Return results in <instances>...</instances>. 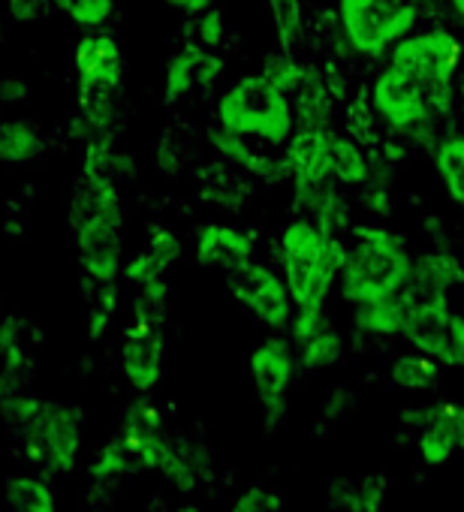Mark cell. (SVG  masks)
I'll return each mask as SVG.
<instances>
[{
	"mask_svg": "<svg viewBox=\"0 0 464 512\" xmlns=\"http://www.w3.org/2000/svg\"><path fill=\"white\" fill-rule=\"evenodd\" d=\"M67 217L85 278L118 281L124 269V208L115 184L82 175L73 187Z\"/></svg>",
	"mask_w": 464,
	"mask_h": 512,
	"instance_id": "obj_1",
	"label": "cell"
},
{
	"mask_svg": "<svg viewBox=\"0 0 464 512\" xmlns=\"http://www.w3.org/2000/svg\"><path fill=\"white\" fill-rule=\"evenodd\" d=\"M350 232L356 244L347 247L335 284L341 299L353 308L401 293L413 275V253L407 250L404 235L377 223L350 226Z\"/></svg>",
	"mask_w": 464,
	"mask_h": 512,
	"instance_id": "obj_2",
	"label": "cell"
},
{
	"mask_svg": "<svg viewBox=\"0 0 464 512\" xmlns=\"http://www.w3.org/2000/svg\"><path fill=\"white\" fill-rule=\"evenodd\" d=\"M217 124L242 139H257L272 148L287 145L296 133L290 97L263 73H248L220 94Z\"/></svg>",
	"mask_w": 464,
	"mask_h": 512,
	"instance_id": "obj_3",
	"label": "cell"
},
{
	"mask_svg": "<svg viewBox=\"0 0 464 512\" xmlns=\"http://www.w3.org/2000/svg\"><path fill=\"white\" fill-rule=\"evenodd\" d=\"M461 40L449 28H428L401 37L389 49V67L401 70L413 82L428 91L434 115H446L452 109V82L461 64Z\"/></svg>",
	"mask_w": 464,
	"mask_h": 512,
	"instance_id": "obj_4",
	"label": "cell"
},
{
	"mask_svg": "<svg viewBox=\"0 0 464 512\" xmlns=\"http://www.w3.org/2000/svg\"><path fill=\"white\" fill-rule=\"evenodd\" d=\"M422 10L413 0H338L344 43L362 58H383L401 37L413 34Z\"/></svg>",
	"mask_w": 464,
	"mask_h": 512,
	"instance_id": "obj_5",
	"label": "cell"
},
{
	"mask_svg": "<svg viewBox=\"0 0 464 512\" xmlns=\"http://www.w3.org/2000/svg\"><path fill=\"white\" fill-rule=\"evenodd\" d=\"M19 434L28 461L46 467L49 473H70L82 449V413L67 404L43 401L34 422Z\"/></svg>",
	"mask_w": 464,
	"mask_h": 512,
	"instance_id": "obj_6",
	"label": "cell"
},
{
	"mask_svg": "<svg viewBox=\"0 0 464 512\" xmlns=\"http://www.w3.org/2000/svg\"><path fill=\"white\" fill-rule=\"evenodd\" d=\"M296 365V350L290 338L281 335L260 341L251 353V383L269 428H278L287 419V395L296 377Z\"/></svg>",
	"mask_w": 464,
	"mask_h": 512,
	"instance_id": "obj_7",
	"label": "cell"
},
{
	"mask_svg": "<svg viewBox=\"0 0 464 512\" xmlns=\"http://www.w3.org/2000/svg\"><path fill=\"white\" fill-rule=\"evenodd\" d=\"M371 109L389 130L410 133V136H419L437 118L431 109L428 91L395 67H386L377 73L371 85Z\"/></svg>",
	"mask_w": 464,
	"mask_h": 512,
	"instance_id": "obj_8",
	"label": "cell"
},
{
	"mask_svg": "<svg viewBox=\"0 0 464 512\" xmlns=\"http://www.w3.org/2000/svg\"><path fill=\"white\" fill-rule=\"evenodd\" d=\"M407 293H410V311H407L401 338L413 350L437 359L440 365L464 368V353L452 341V302H449V296H416L410 287H407Z\"/></svg>",
	"mask_w": 464,
	"mask_h": 512,
	"instance_id": "obj_9",
	"label": "cell"
},
{
	"mask_svg": "<svg viewBox=\"0 0 464 512\" xmlns=\"http://www.w3.org/2000/svg\"><path fill=\"white\" fill-rule=\"evenodd\" d=\"M226 287L239 305H245L257 323L269 329H287L293 320V299L287 293V284L281 275H275L269 266L248 260L239 269L226 272Z\"/></svg>",
	"mask_w": 464,
	"mask_h": 512,
	"instance_id": "obj_10",
	"label": "cell"
},
{
	"mask_svg": "<svg viewBox=\"0 0 464 512\" xmlns=\"http://www.w3.org/2000/svg\"><path fill=\"white\" fill-rule=\"evenodd\" d=\"M223 76V58H217L211 49H202L199 43H187L166 61V79H163V103H178L190 97L193 91H208Z\"/></svg>",
	"mask_w": 464,
	"mask_h": 512,
	"instance_id": "obj_11",
	"label": "cell"
},
{
	"mask_svg": "<svg viewBox=\"0 0 464 512\" xmlns=\"http://www.w3.org/2000/svg\"><path fill=\"white\" fill-rule=\"evenodd\" d=\"M121 374L136 392H151L163 377V329L130 323L121 338Z\"/></svg>",
	"mask_w": 464,
	"mask_h": 512,
	"instance_id": "obj_12",
	"label": "cell"
},
{
	"mask_svg": "<svg viewBox=\"0 0 464 512\" xmlns=\"http://www.w3.org/2000/svg\"><path fill=\"white\" fill-rule=\"evenodd\" d=\"M73 67L79 76V91H115L124 82L121 46L106 34H88L73 52Z\"/></svg>",
	"mask_w": 464,
	"mask_h": 512,
	"instance_id": "obj_13",
	"label": "cell"
},
{
	"mask_svg": "<svg viewBox=\"0 0 464 512\" xmlns=\"http://www.w3.org/2000/svg\"><path fill=\"white\" fill-rule=\"evenodd\" d=\"M254 253H257L254 235L232 223H205L199 226L196 241H193V256L202 269L232 272L242 263L254 260Z\"/></svg>",
	"mask_w": 464,
	"mask_h": 512,
	"instance_id": "obj_14",
	"label": "cell"
},
{
	"mask_svg": "<svg viewBox=\"0 0 464 512\" xmlns=\"http://www.w3.org/2000/svg\"><path fill=\"white\" fill-rule=\"evenodd\" d=\"M287 148V166L293 181H326L332 178V151H329V130H296L290 136Z\"/></svg>",
	"mask_w": 464,
	"mask_h": 512,
	"instance_id": "obj_15",
	"label": "cell"
},
{
	"mask_svg": "<svg viewBox=\"0 0 464 512\" xmlns=\"http://www.w3.org/2000/svg\"><path fill=\"white\" fill-rule=\"evenodd\" d=\"M464 284V269L446 250H428L413 256L410 290L416 296H449L455 287Z\"/></svg>",
	"mask_w": 464,
	"mask_h": 512,
	"instance_id": "obj_16",
	"label": "cell"
},
{
	"mask_svg": "<svg viewBox=\"0 0 464 512\" xmlns=\"http://www.w3.org/2000/svg\"><path fill=\"white\" fill-rule=\"evenodd\" d=\"M281 266H284L281 272H284V284H287V293L293 299V308L326 305L332 287L338 284V272L293 260V256H281Z\"/></svg>",
	"mask_w": 464,
	"mask_h": 512,
	"instance_id": "obj_17",
	"label": "cell"
},
{
	"mask_svg": "<svg viewBox=\"0 0 464 512\" xmlns=\"http://www.w3.org/2000/svg\"><path fill=\"white\" fill-rule=\"evenodd\" d=\"M407 311H410V293L404 287L401 293H395L389 299L353 305L350 308V320H353V329H359L362 335L392 338V335H401L404 320H407Z\"/></svg>",
	"mask_w": 464,
	"mask_h": 512,
	"instance_id": "obj_18",
	"label": "cell"
},
{
	"mask_svg": "<svg viewBox=\"0 0 464 512\" xmlns=\"http://www.w3.org/2000/svg\"><path fill=\"white\" fill-rule=\"evenodd\" d=\"M290 106H293V121L299 130H317L326 133L332 130V115H335V97L326 88L323 76L311 79L308 85H302L299 91L290 94Z\"/></svg>",
	"mask_w": 464,
	"mask_h": 512,
	"instance_id": "obj_19",
	"label": "cell"
},
{
	"mask_svg": "<svg viewBox=\"0 0 464 512\" xmlns=\"http://www.w3.org/2000/svg\"><path fill=\"white\" fill-rule=\"evenodd\" d=\"M208 139L217 145V151L220 154H226L232 163L236 166H245L248 172H254V175H263V178H278V175H290V166H287V160H272L269 154H260L257 148H251L242 136H236V133H229V130H223V127H217V130H211L208 133Z\"/></svg>",
	"mask_w": 464,
	"mask_h": 512,
	"instance_id": "obj_20",
	"label": "cell"
},
{
	"mask_svg": "<svg viewBox=\"0 0 464 512\" xmlns=\"http://www.w3.org/2000/svg\"><path fill=\"white\" fill-rule=\"evenodd\" d=\"M434 172L449 196L464 214V133H446L434 145Z\"/></svg>",
	"mask_w": 464,
	"mask_h": 512,
	"instance_id": "obj_21",
	"label": "cell"
},
{
	"mask_svg": "<svg viewBox=\"0 0 464 512\" xmlns=\"http://www.w3.org/2000/svg\"><path fill=\"white\" fill-rule=\"evenodd\" d=\"M329 151H332V178L338 184L362 187L371 181V160L353 136L329 130Z\"/></svg>",
	"mask_w": 464,
	"mask_h": 512,
	"instance_id": "obj_22",
	"label": "cell"
},
{
	"mask_svg": "<svg viewBox=\"0 0 464 512\" xmlns=\"http://www.w3.org/2000/svg\"><path fill=\"white\" fill-rule=\"evenodd\" d=\"M43 151V136L34 121H13L0 127V160L7 166H25Z\"/></svg>",
	"mask_w": 464,
	"mask_h": 512,
	"instance_id": "obj_23",
	"label": "cell"
},
{
	"mask_svg": "<svg viewBox=\"0 0 464 512\" xmlns=\"http://www.w3.org/2000/svg\"><path fill=\"white\" fill-rule=\"evenodd\" d=\"M278 91H284L287 97L293 91H299L302 85H308L311 79H320L317 67H311L308 61L296 58L293 52L281 49V52H272L266 61H263V70H260Z\"/></svg>",
	"mask_w": 464,
	"mask_h": 512,
	"instance_id": "obj_24",
	"label": "cell"
},
{
	"mask_svg": "<svg viewBox=\"0 0 464 512\" xmlns=\"http://www.w3.org/2000/svg\"><path fill=\"white\" fill-rule=\"evenodd\" d=\"M136 166L127 154L115 151L109 142H88L85 160H82V175L103 181V184H118L121 178L133 175Z\"/></svg>",
	"mask_w": 464,
	"mask_h": 512,
	"instance_id": "obj_25",
	"label": "cell"
},
{
	"mask_svg": "<svg viewBox=\"0 0 464 512\" xmlns=\"http://www.w3.org/2000/svg\"><path fill=\"white\" fill-rule=\"evenodd\" d=\"M293 350H296L299 368L308 371V374H317V371H326V368L341 362V356H344V335L335 326H326L323 332H317L314 338H308L305 344H299Z\"/></svg>",
	"mask_w": 464,
	"mask_h": 512,
	"instance_id": "obj_26",
	"label": "cell"
},
{
	"mask_svg": "<svg viewBox=\"0 0 464 512\" xmlns=\"http://www.w3.org/2000/svg\"><path fill=\"white\" fill-rule=\"evenodd\" d=\"M389 377L398 389H407V392H419V389H431L440 377V362L425 356V353H404L392 362L389 368Z\"/></svg>",
	"mask_w": 464,
	"mask_h": 512,
	"instance_id": "obj_27",
	"label": "cell"
},
{
	"mask_svg": "<svg viewBox=\"0 0 464 512\" xmlns=\"http://www.w3.org/2000/svg\"><path fill=\"white\" fill-rule=\"evenodd\" d=\"M7 503L13 512H58L52 488L37 476H13L7 482Z\"/></svg>",
	"mask_w": 464,
	"mask_h": 512,
	"instance_id": "obj_28",
	"label": "cell"
},
{
	"mask_svg": "<svg viewBox=\"0 0 464 512\" xmlns=\"http://www.w3.org/2000/svg\"><path fill=\"white\" fill-rule=\"evenodd\" d=\"M88 296V338L100 341L118 311V284L115 281H94V290L85 293Z\"/></svg>",
	"mask_w": 464,
	"mask_h": 512,
	"instance_id": "obj_29",
	"label": "cell"
},
{
	"mask_svg": "<svg viewBox=\"0 0 464 512\" xmlns=\"http://www.w3.org/2000/svg\"><path fill=\"white\" fill-rule=\"evenodd\" d=\"M166 314H169V287H166V278L163 281H154V284H145V287H136V296H133V323L163 329L166 326Z\"/></svg>",
	"mask_w": 464,
	"mask_h": 512,
	"instance_id": "obj_30",
	"label": "cell"
},
{
	"mask_svg": "<svg viewBox=\"0 0 464 512\" xmlns=\"http://www.w3.org/2000/svg\"><path fill=\"white\" fill-rule=\"evenodd\" d=\"M266 4H269L281 49L293 52V46L302 37V4H299V0H266Z\"/></svg>",
	"mask_w": 464,
	"mask_h": 512,
	"instance_id": "obj_31",
	"label": "cell"
},
{
	"mask_svg": "<svg viewBox=\"0 0 464 512\" xmlns=\"http://www.w3.org/2000/svg\"><path fill=\"white\" fill-rule=\"evenodd\" d=\"M130 458H133V455H130V449L124 446V440H112V443H106V446L97 449V458L91 461V476H97V479L121 476V473H127V470L133 467Z\"/></svg>",
	"mask_w": 464,
	"mask_h": 512,
	"instance_id": "obj_32",
	"label": "cell"
},
{
	"mask_svg": "<svg viewBox=\"0 0 464 512\" xmlns=\"http://www.w3.org/2000/svg\"><path fill=\"white\" fill-rule=\"evenodd\" d=\"M121 275L127 278V284H133V287H145V284L163 281V278H166V269L154 260V256H151L148 250H139L136 256H130V260L124 263Z\"/></svg>",
	"mask_w": 464,
	"mask_h": 512,
	"instance_id": "obj_33",
	"label": "cell"
},
{
	"mask_svg": "<svg viewBox=\"0 0 464 512\" xmlns=\"http://www.w3.org/2000/svg\"><path fill=\"white\" fill-rule=\"evenodd\" d=\"M193 34H196V43L202 49H217L223 40H226V19H223V10L220 7H208L205 13L196 16V25H193Z\"/></svg>",
	"mask_w": 464,
	"mask_h": 512,
	"instance_id": "obj_34",
	"label": "cell"
},
{
	"mask_svg": "<svg viewBox=\"0 0 464 512\" xmlns=\"http://www.w3.org/2000/svg\"><path fill=\"white\" fill-rule=\"evenodd\" d=\"M181 238L172 232V229H163V226H154L151 229V235H148V244H145V250L154 256V260L169 272V266L172 263H178V256H181Z\"/></svg>",
	"mask_w": 464,
	"mask_h": 512,
	"instance_id": "obj_35",
	"label": "cell"
},
{
	"mask_svg": "<svg viewBox=\"0 0 464 512\" xmlns=\"http://www.w3.org/2000/svg\"><path fill=\"white\" fill-rule=\"evenodd\" d=\"M67 16L82 28H100L112 16V0H73Z\"/></svg>",
	"mask_w": 464,
	"mask_h": 512,
	"instance_id": "obj_36",
	"label": "cell"
},
{
	"mask_svg": "<svg viewBox=\"0 0 464 512\" xmlns=\"http://www.w3.org/2000/svg\"><path fill=\"white\" fill-rule=\"evenodd\" d=\"M52 7H55L52 0H10V13H13V19L22 22V25L49 19Z\"/></svg>",
	"mask_w": 464,
	"mask_h": 512,
	"instance_id": "obj_37",
	"label": "cell"
},
{
	"mask_svg": "<svg viewBox=\"0 0 464 512\" xmlns=\"http://www.w3.org/2000/svg\"><path fill=\"white\" fill-rule=\"evenodd\" d=\"M278 497L275 494H269V491H263V488H251V491H245L239 500H236V506H232L229 512H275L278 509Z\"/></svg>",
	"mask_w": 464,
	"mask_h": 512,
	"instance_id": "obj_38",
	"label": "cell"
},
{
	"mask_svg": "<svg viewBox=\"0 0 464 512\" xmlns=\"http://www.w3.org/2000/svg\"><path fill=\"white\" fill-rule=\"evenodd\" d=\"M0 100H7V103H28V85H25V79H7L4 85H0Z\"/></svg>",
	"mask_w": 464,
	"mask_h": 512,
	"instance_id": "obj_39",
	"label": "cell"
},
{
	"mask_svg": "<svg viewBox=\"0 0 464 512\" xmlns=\"http://www.w3.org/2000/svg\"><path fill=\"white\" fill-rule=\"evenodd\" d=\"M166 4H169L172 10L184 13V16H199V13H205L208 7H214V0H166Z\"/></svg>",
	"mask_w": 464,
	"mask_h": 512,
	"instance_id": "obj_40",
	"label": "cell"
},
{
	"mask_svg": "<svg viewBox=\"0 0 464 512\" xmlns=\"http://www.w3.org/2000/svg\"><path fill=\"white\" fill-rule=\"evenodd\" d=\"M452 341H455V347L464 353V308L455 314L452 311Z\"/></svg>",
	"mask_w": 464,
	"mask_h": 512,
	"instance_id": "obj_41",
	"label": "cell"
},
{
	"mask_svg": "<svg viewBox=\"0 0 464 512\" xmlns=\"http://www.w3.org/2000/svg\"><path fill=\"white\" fill-rule=\"evenodd\" d=\"M449 7H452V13L464 22V0H449Z\"/></svg>",
	"mask_w": 464,
	"mask_h": 512,
	"instance_id": "obj_42",
	"label": "cell"
},
{
	"mask_svg": "<svg viewBox=\"0 0 464 512\" xmlns=\"http://www.w3.org/2000/svg\"><path fill=\"white\" fill-rule=\"evenodd\" d=\"M458 100H461V106H464V76H461V82H458Z\"/></svg>",
	"mask_w": 464,
	"mask_h": 512,
	"instance_id": "obj_43",
	"label": "cell"
},
{
	"mask_svg": "<svg viewBox=\"0 0 464 512\" xmlns=\"http://www.w3.org/2000/svg\"><path fill=\"white\" fill-rule=\"evenodd\" d=\"M0 43H4V25H0Z\"/></svg>",
	"mask_w": 464,
	"mask_h": 512,
	"instance_id": "obj_44",
	"label": "cell"
}]
</instances>
